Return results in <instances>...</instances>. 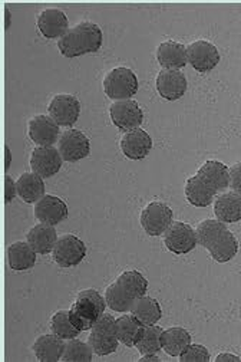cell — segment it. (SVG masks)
I'll use <instances>...</instances> for the list:
<instances>
[{
  "mask_svg": "<svg viewBox=\"0 0 241 362\" xmlns=\"http://www.w3.org/2000/svg\"><path fill=\"white\" fill-rule=\"evenodd\" d=\"M230 187V168L217 160L206 161L185 181V199L194 207H208L218 193Z\"/></svg>",
  "mask_w": 241,
  "mask_h": 362,
  "instance_id": "6da1fadb",
  "label": "cell"
},
{
  "mask_svg": "<svg viewBox=\"0 0 241 362\" xmlns=\"http://www.w3.org/2000/svg\"><path fill=\"white\" fill-rule=\"evenodd\" d=\"M199 245L207 249L217 263H227L238 253V240L227 224L217 218H207L197 228Z\"/></svg>",
  "mask_w": 241,
  "mask_h": 362,
  "instance_id": "7a4b0ae2",
  "label": "cell"
},
{
  "mask_svg": "<svg viewBox=\"0 0 241 362\" xmlns=\"http://www.w3.org/2000/svg\"><path fill=\"white\" fill-rule=\"evenodd\" d=\"M148 281L138 270H125L107 288L105 299L111 310L127 313L136 299L146 296Z\"/></svg>",
  "mask_w": 241,
  "mask_h": 362,
  "instance_id": "3957f363",
  "label": "cell"
},
{
  "mask_svg": "<svg viewBox=\"0 0 241 362\" xmlns=\"http://www.w3.org/2000/svg\"><path fill=\"white\" fill-rule=\"evenodd\" d=\"M102 29L89 21L81 22L58 40V49L65 58H78L88 54H95L102 48Z\"/></svg>",
  "mask_w": 241,
  "mask_h": 362,
  "instance_id": "277c9868",
  "label": "cell"
},
{
  "mask_svg": "<svg viewBox=\"0 0 241 362\" xmlns=\"http://www.w3.org/2000/svg\"><path fill=\"white\" fill-rule=\"evenodd\" d=\"M107 306L105 296L96 289L81 291L69 309V320L78 331H90L96 321L105 313Z\"/></svg>",
  "mask_w": 241,
  "mask_h": 362,
  "instance_id": "5b68a950",
  "label": "cell"
},
{
  "mask_svg": "<svg viewBox=\"0 0 241 362\" xmlns=\"http://www.w3.org/2000/svg\"><path fill=\"white\" fill-rule=\"evenodd\" d=\"M138 76L127 66L114 68L104 78V93L114 103L131 100L138 93Z\"/></svg>",
  "mask_w": 241,
  "mask_h": 362,
  "instance_id": "8992f818",
  "label": "cell"
},
{
  "mask_svg": "<svg viewBox=\"0 0 241 362\" xmlns=\"http://www.w3.org/2000/svg\"><path fill=\"white\" fill-rule=\"evenodd\" d=\"M88 344L98 356L110 355L118 349L119 341L115 332V318L111 313H104L96 321L88 337Z\"/></svg>",
  "mask_w": 241,
  "mask_h": 362,
  "instance_id": "52a82bcc",
  "label": "cell"
},
{
  "mask_svg": "<svg viewBox=\"0 0 241 362\" xmlns=\"http://www.w3.org/2000/svg\"><path fill=\"white\" fill-rule=\"evenodd\" d=\"M172 209L163 202H151L141 211V226L148 236H161L172 224Z\"/></svg>",
  "mask_w": 241,
  "mask_h": 362,
  "instance_id": "ba28073f",
  "label": "cell"
},
{
  "mask_svg": "<svg viewBox=\"0 0 241 362\" xmlns=\"http://www.w3.org/2000/svg\"><path fill=\"white\" fill-rule=\"evenodd\" d=\"M165 247L174 255H187L199 245L197 232L188 223L172 221L164 233Z\"/></svg>",
  "mask_w": 241,
  "mask_h": 362,
  "instance_id": "9c48e42d",
  "label": "cell"
},
{
  "mask_svg": "<svg viewBox=\"0 0 241 362\" xmlns=\"http://www.w3.org/2000/svg\"><path fill=\"white\" fill-rule=\"evenodd\" d=\"M188 64L197 72L206 74L213 71L220 64V52L214 43L206 39H199L187 47Z\"/></svg>",
  "mask_w": 241,
  "mask_h": 362,
  "instance_id": "30bf717a",
  "label": "cell"
},
{
  "mask_svg": "<svg viewBox=\"0 0 241 362\" xmlns=\"http://www.w3.org/2000/svg\"><path fill=\"white\" fill-rule=\"evenodd\" d=\"M54 260L61 267H75L86 256V245L75 235H62L54 247Z\"/></svg>",
  "mask_w": 241,
  "mask_h": 362,
  "instance_id": "8fae6325",
  "label": "cell"
},
{
  "mask_svg": "<svg viewBox=\"0 0 241 362\" xmlns=\"http://www.w3.org/2000/svg\"><path fill=\"white\" fill-rule=\"evenodd\" d=\"M58 150L68 163H76L86 158L90 153V141L86 135L75 128H69L61 134Z\"/></svg>",
  "mask_w": 241,
  "mask_h": 362,
  "instance_id": "7c38bea8",
  "label": "cell"
},
{
  "mask_svg": "<svg viewBox=\"0 0 241 362\" xmlns=\"http://www.w3.org/2000/svg\"><path fill=\"white\" fill-rule=\"evenodd\" d=\"M110 117L112 124L124 131H132L135 128H139L143 121V111L134 100H124V101H115L110 107Z\"/></svg>",
  "mask_w": 241,
  "mask_h": 362,
  "instance_id": "4fadbf2b",
  "label": "cell"
},
{
  "mask_svg": "<svg viewBox=\"0 0 241 362\" xmlns=\"http://www.w3.org/2000/svg\"><path fill=\"white\" fill-rule=\"evenodd\" d=\"M64 158L58 148L51 147H36L30 154V170L42 178H51L62 168Z\"/></svg>",
  "mask_w": 241,
  "mask_h": 362,
  "instance_id": "5bb4252c",
  "label": "cell"
},
{
  "mask_svg": "<svg viewBox=\"0 0 241 362\" xmlns=\"http://www.w3.org/2000/svg\"><path fill=\"white\" fill-rule=\"evenodd\" d=\"M28 134L29 139L37 147H51L54 146L59 137L61 129L59 125L49 115H35L28 122Z\"/></svg>",
  "mask_w": 241,
  "mask_h": 362,
  "instance_id": "9a60e30c",
  "label": "cell"
},
{
  "mask_svg": "<svg viewBox=\"0 0 241 362\" xmlns=\"http://www.w3.org/2000/svg\"><path fill=\"white\" fill-rule=\"evenodd\" d=\"M47 112L59 127H72L81 115V103L74 95L58 94L51 100Z\"/></svg>",
  "mask_w": 241,
  "mask_h": 362,
  "instance_id": "2e32d148",
  "label": "cell"
},
{
  "mask_svg": "<svg viewBox=\"0 0 241 362\" xmlns=\"http://www.w3.org/2000/svg\"><path fill=\"white\" fill-rule=\"evenodd\" d=\"M119 146L127 158L138 161L146 158L153 150V139L146 129L135 128L122 135Z\"/></svg>",
  "mask_w": 241,
  "mask_h": 362,
  "instance_id": "e0dca14e",
  "label": "cell"
},
{
  "mask_svg": "<svg viewBox=\"0 0 241 362\" xmlns=\"http://www.w3.org/2000/svg\"><path fill=\"white\" fill-rule=\"evenodd\" d=\"M33 213L40 223L51 226L62 223L69 216L66 203L61 197L54 194H45L37 203H35Z\"/></svg>",
  "mask_w": 241,
  "mask_h": 362,
  "instance_id": "ac0fdd59",
  "label": "cell"
},
{
  "mask_svg": "<svg viewBox=\"0 0 241 362\" xmlns=\"http://www.w3.org/2000/svg\"><path fill=\"white\" fill-rule=\"evenodd\" d=\"M155 88L161 98L167 101H177L182 98L184 94L187 93L188 82L181 71L163 69L157 75Z\"/></svg>",
  "mask_w": 241,
  "mask_h": 362,
  "instance_id": "d6986e66",
  "label": "cell"
},
{
  "mask_svg": "<svg viewBox=\"0 0 241 362\" xmlns=\"http://www.w3.org/2000/svg\"><path fill=\"white\" fill-rule=\"evenodd\" d=\"M36 26L46 39H61L69 30V21L61 9H45L36 18Z\"/></svg>",
  "mask_w": 241,
  "mask_h": 362,
  "instance_id": "ffe728a7",
  "label": "cell"
},
{
  "mask_svg": "<svg viewBox=\"0 0 241 362\" xmlns=\"http://www.w3.org/2000/svg\"><path fill=\"white\" fill-rule=\"evenodd\" d=\"M157 61L164 69L180 71L188 64L187 47L175 40H165L158 45Z\"/></svg>",
  "mask_w": 241,
  "mask_h": 362,
  "instance_id": "44dd1931",
  "label": "cell"
},
{
  "mask_svg": "<svg viewBox=\"0 0 241 362\" xmlns=\"http://www.w3.org/2000/svg\"><path fill=\"white\" fill-rule=\"evenodd\" d=\"M26 242L33 247L37 255L52 253L54 247L58 242V233L55 226L39 223L28 232Z\"/></svg>",
  "mask_w": 241,
  "mask_h": 362,
  "instance_id": "7402d4cb",
  "label": "cell"
},
{
  "mask_svg": "<svg viewBox=\"0 0 241 362\" xmlns=\"http://www.w3.org/2000/svg\"><path fill=\"white\" fill-rule=\"evenodd\" d=\"M65 339L52 334L40 335L33 344L35 356L40 362H57L61 361L65 352Z\"/></svg>",
  "mask_w": 241,
  "mask_h": 362,
  "instance_id": "603a6c76",
  "label": "cell"
},
{
  "mask_svg": "<svg viewBox=\"0 0 241 362\" xmlns=\"http://www.w3.org/2000/svg\"><path fill=\"white\" fill-rule=\"evenodd\" d=\"M214 214L217 220L231 224L241 220V194L235 192L223 193L214 200Z\"/></svg>",
  "mask_w": 241,
  "mask_h": 362,
  "instance_id": "cb8c5ba5",
  "label": "cell"
},
{
  "mask_svg": "<svg viewBox=\"0 0 241 362\" xmlns=\"http://www.w3.org/2000/svg\"><path fill=\"white\" fill-rule=\"evenodd\" d=\"M129 313L143 327L157 325V322L163 318L161 305L157 299L147 295L135 300Z\"/></svg>",
  "mask_w": 241,
  "mask_h": 362,
  "instance_id": "d4e9b609",
  "label": "cell"
},
{
  "mask_svg": "<svg viewBox=\"0 0 241 362\" xmlns=\"http://www.w3.org/2000/svg\"><path fill=\"white\" fill-rule=\"evenodd\" d=\"M18 196L29 204L37 203L45 196V181L35 173H23L16 180Z\"/></svg>",
  "mask_w": 241,
  "mask_h": 362,
  "instance_id": "484cf974",
  "label": "cell"
},
{
  "mask_svg": "<svg viewBox=\"0 0 241 362\" xmlns=\"http://www.w3.org/2000/svg\"><path fill=\"white\" fill-rule=\"evenodd\" d=\"M143 329H146V327L138 322L131 313H125L115 320L117 338L121 344H124L128 348L136 345V342L141 339L143 334Z\"/></svg>",
  "mask_w": 241,
  "mask_h": 362,
  "instance_id": "4316f807",
  "label": "cell"
},
{
  "mask_svg": "<svg viewBox=\"0 0 241 362\" xmlns=\"http://www.w3.org/2000/svg\"><path fill=\"white\" fill-rule=\"evenodd\" d=\"M36 252L28 242H15L8 247V262L12 270L25 272L36 264Z\"/></svg>",
  "mask_w": 241,
  "mask_h": 362,
  "instance_id": "83f0119b",
  "label": "cell"
},
{
  "mask_svg": "<svg viewBox=\"0 0 241 362\" xmlns=\"http://www.w3.org/2000/svg\"><path fill=\"white\" fill-rule=\"evenodd\" d=\"M189 344H191V335L185 328L172 327L163 331V335H161L163 351H165V354L170 356H180Z\"/></svg>",
  "mask_w": 241,
  "mask_h": 362,
  "instance_id": "f1b7e54d",
  "label": "cell"
},
{
  "mask_svg": "<svg viewBox=\"0 0 241 362\" xmlns=\"http://www.w3.org/2000/svg\"><path fill=\"white\" fill-rule=\"evenodd\" d=\"M163 331L164 329L161 327H158V325L146 327L141 339L135 345L138 352L142 354V355H146V354H158L163 349V345H161Z\"/></svg>",
  "mask_w": 241,
  "mask_h": 362,
  "instance_id": "f546056e",
  "label": "cell"
},
{
  "mask_svg": "<svg viewBox=\"0 0 241 362\" xmlns=\"http://www.w3.org/2000/svg\"><path fill=\"white\" fill-rule=\"evenodd\" d=\"M51 331L62 339H74L81 334L69 320V310H58L52 315Z\"/></svg>",
  "mask_w": 241,
  "mask_h": 362,
  "instance_id": "4dcf8cb0",
  "label": "cell"
},
{
  "mask_svg": "<svg viewBox=\"0 0 241 362\" xmlns=\"http://www.w3.org/2000/svg\"><path fill=\"white\" fill-rule=\"evenodd\" d=\"M93 351L89 346L88 342H83L81 339H68L65 345V352L62 356V361L65 362H89L92 361Z\"/></svg>",
  "mask_w": 241,
  "mask_h": 362,
  "instance_id": "1f68e13d",
  "label": "cell"
},
{
  "mask_svg": "<svg viewBox=\"0 0 241 362\" xmlns=\"http://www.w3.org/2000/svg\"><path fill=\"white\" fill-rule=\"evenodd\" d=\"M178 358L181 362H208L211 355L204 345L189 344Z\"/></svg>",
  "mask_w": 241,
  "mask_h": 362,
  "instance_id": "d6a6232c",
  "label": "cell"
},
{
  "mask_svg": "<svg viewBox=\"0 0 241 362\" xmlns=\"http://www.w3.org/2000/svg\"><path fill=\"white\" fill-rule=\"evenodd\" d=\"M230 187L233 192L241 194V163L230 167Z\"/></svg>",
  "mask_w": 241,
  "mask_h": 362,
  "instance_id": "836d02e7",
  "label": "cell"
},
{
  "mask_svg": "<svg viewBox=\"0 0 241 362\" xmlns=\"http://www.w3.org/2000/svg\"><path fill=\"white\" fill-rule=\"evenodd\" d=\"M18 196L16 181L11 175H5V203H11Z\"/></svg>",
  "mask_w": 241,
  "mask_h": 362,
  "instance_id": "e575fe53",
  "label": "cell"
},
{
  "mask_svg": "<svg viewBox=\"0 0 241 362\" xmlns=\"http://www.w3.org/2000/svg\"><path fill=\"white\" fill-rule=\"evenodd\" d=\"M241 358L238 355H234V354H230V352H223L220 355H217L216 361L217 362H221V361H240Z\"/></svg>",
  "mask_w": 241,
  "mask_h": 362,
  "instance_id": "d590c367",
  "label": "cell"
},
{
  "mask_svg": "<svg viewBox=\"0 0 241 362\" xmlns=\"http://www.w3.org/2000/svg\"><path fill=\"white\" fill-rule=\"evenodd\" d=\"M11 161H12L11 148H9L8 144H5V170H6V171L11 168Z\"/></svg>",
  "mask_w": 241,
  "mask_h": 362,
  "instance_id": "8d00e7d4",
  "label": "cell"
},
{
  "mask_svg": "<svg viewBox=\"0 0 241 362\" xmlns=\"http://www.w3.org/2000/svg\"><path fill=\"white\" fill-rule=\"evenodd\" d=\"M139 361L142 362V361H155V362H158L160 361V356L157 355V354H146V355H142L141 358H139Z\"/></svg>",
  "mask_w": 241,
  "mask_h": 362,
  "instance_id": "74e56055",
  "label": "cell"
},
{
  "mask_svg": "<svg viewBox=\"0 0 241 362\" xmlns=\"http://www.w3.org/2000/svg\"><path fill=\"white\" fill-rule=\"evenodd\" d=\"M5 13H6V23H5V28L8 29V28L11 26V12H9V9H8V8H6Z\"/></svg>",
  "mask_w": 241,
  "mask_h": 362,
  "instance_id": "f35d334b",
  "label": "cell"
}]
</instances>
